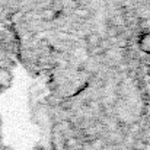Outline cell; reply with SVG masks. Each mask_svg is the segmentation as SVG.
I'll return each mask as SVG.
<instances>
[{"mask_svg":"<svg viewBox=\"0 0 150 150\" xmlns=\"http://www.w3.org/2000/svg\"><path fill=\"white\" fill-rule=\"evenodd\" d=\"M100 41H102L100 35L99 34H95V32H91V34L86 37V44H88L91 48H98L100 45Z\"/></svg>","mask_w":150,"mask_h":150,"instance_id":"3957f363","label":"cell"},{"mask_svg":"<svg viewBox=\"0 0 150 150\" xmlns=\"http://www.w3.org/2000/svg\"><path fill=\"white\" fill-rule=\"evenodd\" d=\"M12 85V73L0 67V89H7Z\"/></svg>","mask_w":150,"mask_h":150,"instance_id":"7a4b0ae2","label":"cell"},{"mask_svg":"<svg viewBox=\"0 0 150 150\" xmlns=\"http://www.w3.org/2000/svg\"><path fill=\"white\" fill-rule=\"evenodd\" d=\"M76 13H77L79 16H88V13H89V12H88L86 9H77V10H76Z\"/></svg>","mask_w":150,"mask_h":150,"instance_id":"5b68a950","label":"cell"},{"mask_svg":"<svg viewBox=\"0 0 150 150\" xmlns=\"http://www.w3.org/2000/svg\"><path fill=\"white\" fill-rule=\"evenodd\" d=\"M55 16H57V12H55V9H52V7H48V9H44V12H42V19L44 21H54L55 19Z\"/></svg>","mask_w":150,"mask_h":150,"instance_id":"277c9868","label":"cell"},{"mask_svg":"<svg viewBox=\"0 0 150 150\" xmlns=\"http://www.w3.org/2000/svg\"><path fill=\"white\" fill-rule=\"evenodd\" d=\"M137 44H139V48L143 52L150 54V31H144V32L140 34Z\"/></svg>","mask_w":150,"mask_h":150,"instance_id":"6da1fadb","label":"cell"}]
</instances>
